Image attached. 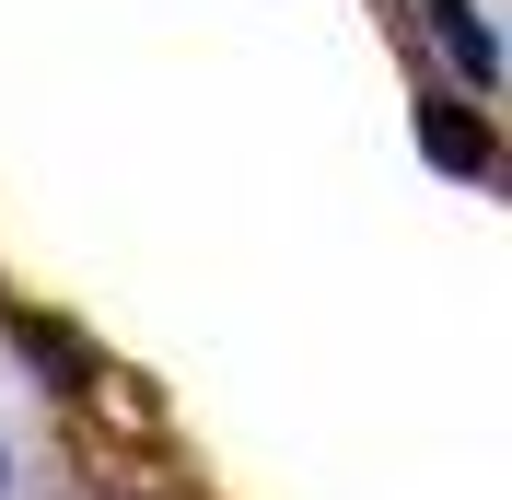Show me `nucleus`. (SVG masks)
I'll return each instance as SVG.
<instances>
[{"instance_id": "2", "label": "nucleus", "mask_w": 512, "mask_h": 500, "mask_svg": "<svg viewBox=\"0 0 512 500\" xmlns=\"http://www.w3.org/2000/svg\"><path fill=\"white\" fill-rule=\"evenodd\" d=\"M419 152L443 163V175H489V128L466 105H419Z\"/></svg>"}, {"instance_id": "1", "label": "nucleus", "mask_w": 512, "mask_h": 500, "mask_svg": "<svg viewBox=\"0 0 512 500\" xmlns=\"http://www.w3.org/2000/svg\"><path fill=\"white\" fill-rule=\"evenodd\" d=\"M419 12H431V35L454 47V70H466V82H501V35L478 24V0H419Z\"/></svg>"}, {"instance_id": "3", "label": "nucleus", "mask_w": 512, "mask_h": 500, "mask_svg": "<svg viewBox=\"0 0 512 500\" xmlns=\"http://www.w3.org/2000/svg\"><path fill=\"white\" fill-rule=\"evenodd\" d=\"M0 489H12V454H0Z\"/></svg>"}]
</instances>
